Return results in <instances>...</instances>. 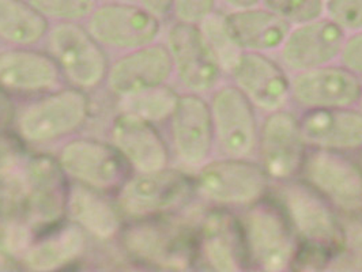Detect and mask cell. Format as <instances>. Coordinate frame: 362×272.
<instances>
[{
	"label": "cell",
	"mask_w": 362,
	"mask_h": 272,
	"mask_svg": "<svg viewBox=\"0 0 362 272\" xmlns=\"http://www.w3.org/2000/svg\"><path fill=\"white\" fill-rule=\"evenodd\" d=\"M241 229L245 249L262 271H286L293 266L296 240L288 218L279 210L257 201L243 215Z\"/></svg>",
	"instance_id": "obj_1"
},
{
	"label": "cell",
	"mask_w": 362,
	"mask_h": 272,
	"mask_svg": "<svg viewBox=\"0 0 362 272\" xmlns=\"http://www.w3.org/2000/svg\"><path fill=\"white\" fill-rule=\"evenodd\" d=\"M269 179L262 165L226 157L202 165L197 185L204 199L218 206L250 207L264 196Z\"/></svg>",
	"instance_id": "obj_2"
},
{
	"label": "cell",
	"mask_w": 362,
	"mask_h": 272,
	"mask_svg": "<svg viewBox=\"0 0 362 272\" xmlns=\"http://www.w3.org/2000/svg\"><path fill=\"white\" fill-rule=\"evenodd\" d=\"M305 184L339 211L362 213V170L342 153L316 150L305 157L301 167Z\"/></svg>",
	"instance_id": "obj_3"
},
{
	"label": "cell",
	"mask_w": 362,
	"mask_h": 272,
	"mask_svg": "<svg viewBox=\"0 0 362 272\" xmlns=\"http://www.w3.org/2000/svg\"><path fill=\"white\" fill-rule=\"evenodd\" d=\"M279 196L293 230L309 245L326 252L344 245V229L331 204L308 184L286 182Z\"/></svg>",
	"instance_id": "obj_4"
},
{
	"label": "cell",
	"mask_w": 362,
	"mask_h": 272,
	"mask_svg": "<svg viewBox=\"0 0 362 272\" xmlns=\"http://www.w3.org/2000/svg\"><path fill=\"white\" fill-rule=\"evenodd\" d=\"M166 48L173 70L187 90L202 94L217 88L223 67L198 25L185 22L173 25L168 33Z\"/></svg>",
	"instance_id": "obj_5"
},
{
	"label": "cell",
	"mask_w": 362,
	"mask_h": 272,
	"mask_svg": "<svg viewBox=\"0 0 362 272\" xmlns=\"http://www.w3.org/2000/svg\"><path fill=\"white\" fill-rule=\"evenodd\" d=\"M260 165L272 180L288 182L301 172L307 157L300 120L288 110L270 112L259 128Z\"/></svg>",
	"instance_id": "obj_6"
},
{
	"label": "cell",
	"mask_w": 362,
	"mask_h": 272,
	"mask_svg": "<svg viewBox=\"0 0 362 272\" xmlns=\"http://www.w3.org/2000/svg\"><path fill=\"white\" fill-rule=\"evenodd\" d=\"M214 135L226 157L248 158L257 148L259 124L254 104L235 85L216 90L211 104Z\"/></svg>",
	"instance_id": "obj_7"
},
{
	"label": "cell",
	"mask_w": 362,
	"mask_h": 272,
	"mask_svg": "<svg viewBox=\"0 0 362 272\" xmlns=\"http://www.w3.org/2000/svg\"><path fill=\"white\" fill-rule=\"evenodd\" d=\"M358 75L338 66H325L296 73L290 79V98L301 108H351L361 95Z\"/></svg>",
	"instance_id": "obj_8"
},
{
	"label": "cell",
	"mask_w": 362,
	"mask_h": 272,
	"mask_svg": "<svg viewBox=\"0 0 362 272\" xmlns=\"http://www.w3.org/2000/svg\"><path fill=\"white\" fill-rule=\"evenodd\" d=\"M344 38V29L331 19H315L290 29L279 56L294 73L325 67L339 59Z\"/></svg>",
	"instance_id": "obj_9"
},
{
	"label": "cell",
	"mask_w": 362,
	"mask_h": 272,
	"mask_svg": "<svg viewBox=\"0 0 362 272\" xmlns=\"http://www.w3.org/2000/svg\"><path fill=\"white\" fill-rule=\"evenodd\" d=\"M228 71L233 85L247 95L255 108L270 113L284 109L289 101V76L266 54L241 52Z\"/></svg>",
	"instance_id": "obj_10"
},
{
	"label": "cell",
	"mask_w": 362,
	"mask_h": 272,
	"mask_svg": "<svg viewBox=\"0 0 362 272\" xmlns=\"http://www.w3.org/2000/svg\"><path fill=\"white\" fill-rule=\"evenodd\" d=\"M93 38L119 48H142L160 33L158 17L132 4H107L97 8L89 22Z\"/></svg>",
	"instance_id": "obj_11"
},
{
	"label": "cell",
	"mask_w": 362,
	"mask_h": 272,
	"mask_svg": "<svg viewBox=\"0 0 362 272\" xmlns=\"http://www.w3.org/2000/svg\"><path fill=\"white\" fill-rule=\"evenodd\" d=\"M172 136L177 155L189 166L209 161L216 142L210 105L199 94L179 97L172 113Z\"/></svg>",
	"instance_id": "obj_12"
},
{
	"label": "cell",
	"mask_w": 362,
	"mask_h": 272,
	"mask_svg": "<svg viewBox=\"0 0 362 272\" xmlns=\"http://www.w3.org/2000/svg\"><path fill=\"white\" fill-rule=\"evenodd\" d=\"M88 114V100L76 90L60 91L28 109L21 119V132L32 142L59 138L79 127Z\"/></svg>",
	"instance_id": "obj_13"
},
{
	"label": "cell",
	"mask_w": 362,
	"mask_h": 272,
	"mask_svg": "<svg viewBox=\"0 0 362 272\" xmlns=\"http://www.w3.org/2000/svg\"><path fill=\"white\" fill-rule=\"evenodd\" d=\"M189 180L176 170L166 167L156 172H145L124 187L120 201L131 215H148L163 213L179 206L189 195Z\"/></svg>",
	"instance_id": "obj_14"
},
{
	"label": "cell",
	"mask_w": 362,
	"mask_h": 272,
	"mask_svg": "<svg viewBox=\"0 0 362 272\" xmlns=\"http://www.w3.org/2000/svg\"><path fill=\"white\" fill-rule=\"evenodd\" d=\"M60 169L54 160L38 157L22 172L25 182L22 210L30 225H49L62 217L66 207V187Z\"/></svg>",
	"instance_id": "obj_15"
},
{
	"label": "cell",
	"mask_w": 362,
	"mask_h": 272,
	"mask_svg": "<svg viewBox=\"0 0 362 272\" xmlns=\"http://www.w3.org/2000/svg\"><path fill=\"white\" fill-rule=\"evenodd\" d=\"M51 49L70 79L79 86L97 85L105 73V56L81 26L64 23L51 35Z\"/></svg>",
	"instance_id": "obj_16"
},
{
	"label": "cell",
	"mask_w": 362,
	"mask_h": 272,
	"mask_svg": "<svg viewBox=\"0 0 362 272\" xmlns=\"http://www.w3.org/2000/svg\"><path fill=\"white\" fill-rule=\"evenodd\" d=\"M300 127L307 146L316 150L346 153L362 147V113L356 109L308 110Z\"/></svg>",
	"instance_id": "obj_17"
},
{
	"label": "cell",
	"mask_w": 362,
	"mask_h": 272,
	"mask_svg": "<svg viewBox=\"0 0 362 272\" xmlns=\"http://www.w3.org/2000/svg\"><path fill=\"white\" fill-rule=\"evenodd\" d=\"M226 35L241 52L279 51L291 25L269 8H241L222 18Z\"/></svg>",
	"instance_id": "obj_18"
},
{
	"label": "cell",
	"mask_w": 362,
	"mask_h": 272,
	"mask_svg": "<svg viewBox=\"0 0 362 272\" xmlns=\"http://www.w3.org/2000/svg\"><path fill=\"white\" fill-rule=\"evenodd\" d=\"M173 73L166 47L146 45L117 61L109 73L110 89L119 95H135L163 86Z\"/></svg>",
	"instance_id": "obj_19"
},
{
	"label": "cell",
	"mask_w": 362,
	"mask_h": 272,
	"mask_svg": "<svg viewBox=\"0 0 362 272\" xmlns=\"http://www.w3.org/2000/svg\"><path fill=\"white\" fill-rule=\"evenodd\" d=\"M112 135L115 145L142 173L166 167V146L148 122L126 113L116 119Z\"/></svg>",
	"instance_id": "obj_20"
},
{
	"label": "cell",
	"mask_w": 362,
	"mask_h": 272,
	"mask_svg": "<svg viewBox=\"0 0 362 272\" xmlns=\"http://www.w3.org/2000/svg\"><path fill=\"white\" fill-rule=\"evenodd\" d=\"M62 169L94 188H109L119 182L122 165L108 146L93 141H75L60 157Z\"/></svg>",
	"instance_id": "obj_21"
},
{
	"label": "cell",
	"mask_w": 362,
	"mask_h": 272,
	"mask_svg": "<svg viewBox=\"0 0 362 272\" xmlns=\"http://www.w3.org/2000/svg\"><path fill=\"white\" fill-rule=\"evenodd\" d=\"M57 81L54 61L36 52L16 51L0 54V85L14 90H44Z\"/></svg>",
	"instance_id": "obj_22"
},
{
	"label": "cell",
	"mask_w": 362,
	"mask_h": 272,
	"mask_svg": "<svg viewBox=\"0 0 362 272\" xmlns=\"http://www.w3.org/2000/svg\"><path fill=\"white\" fill-rule=\"evenodd\" d=\"M83 247L82 230L67 226L35 245L26 254V264L33 271H54L79 256Z\"/></svg>",
	"instance_id": "obj_23"
},
{
	"label": "cell",
	"mask_w": 362,
	"mask_h": 272,
	"mask_svg": "<svg viewBox=\"0 0 362 272\" xmlns=\"http://www.w3.org/2000/svg\"><path fill=\"white\" fill-rule=\"evenodd\" d=\"M175 233L153 225H141L131 229L124 242L131 254L161 266H184V259L179 254Z\"/></svg>",
	"instance_id": "obj_24"
},
{
	"label": "cell",
	"mask_w": 362,
	"mask_h": 272,
	"mask_svg": "<svg viewBox=\"0 0 362 272\" xmlns=\"http://www.w3.org/2000/svg\"><path fill=\"white\" fill-rule=\"evenodd\" d=\"M70 210L75 220L94 236L109 238L119 229L120 222L112 204L88 188L78 187L74 189Z\"/></svg>",
	"instance_id": "obj_25"
},
{
	"label": "cell",
	"mask_w": 362,
	"mask_h": 272,
	"mask_svg": "<svg viewBox=\"0 0 362 272\" xmlns=\"http://www.w3.org/2000/svg\"><path fill=\"white\" fill-rule=\"evenodd\" d=\"M45 17L26 0H0V36L17 44H32L44 36Z\"/></svg>",
	"instance_id": "obj_26"
},
{
	"label": "cell",
	"mask_w": 362,
	"mask_h": 272,
	"mask_svg": "<svg viewBox=\"0 0 362 272\" xmlns=\"http://www.w3.org/2000/svg\"><path fill=\"white\" fill-rule=\"evenodd\" d=\"M229 222L219 217L209 218L204 226L202 252L207 264L219 272L241 270V257L237 254L233 232Z\"/></svg>",
	"instance_id": "obj_27"
},
{
	"label": "cell",
	"mask_w": 362,
	"mask_h": 272,
	"mask_svg": "<svg viewBox=\"0 0 362 272\" xmlns=\"http://www.w3.org/2000/svg\"><path fill=\"white\" fill-rule=\"evenodd\" d=\"M124 108L146 122H161L172 116L177 105L179 95L165 86L126 97Z\"/></svg>",
	"instance_id": "obj_28"
},
{
	"label": "cell",
	"mask_w": 362,
	"mask_h": 272,
	"mask_svg": "<svg viewBox=\"0 0 362 272\" xmlns=\"http://www.w3.org/2000/svg\"><path fill=\"white\" fill-rule=\"evenodd\" d=\"M272 13L288 20L290 25H301L322 18L326 13L323 0H262Z\"/></svg>",
	"instance_id": "obj_29"
},
{
	"label": "cell",
	"mask_w": 362,
	"mask_h": 272,
	"mask_svg": "<svg viewBox=\"0 0 362 272\" xmlns=\"http://www.w3.org/2000/svg\"><path fill=\"white\" fill-rule=\"evenodd\" d=\"M44 17L81 19L90 16L95 7V0H28Z\"/></svg>",
	"instance_id": "obj_30"
},
{
	"label": "cell",
	"mask_w": 362,
	"mask_h": 272,
	"mask_svg": "<svg viewBox=\"0 0 362 272\" xmlns=\"http://www.w3.org/2000/svg\"><path fill=\"white\" fill-rule=\"evenodd\" d=\"M30 229L11 217H0V254L17 256L30 245Z\"/></svg>",
	"instance_id": "obj_31"
},
{
	"label": "cell",
	"mask_w": 362,
	"mask_h": 272,
	"mask_svg": "<svg viewBox=\"0 0 362 272\" xmlns=\"http://www.w3.org/2000/svg\"><path fill=\"white\" fill-rule=\"evenodd\" d=\"M328 18L349 32L362 30V0H327Z\"/></svg>",
	"instance_id": "obj_32"
},
{
	"label": "cell",
	"mask_w": 362,
	"mask_h": 272,
	"mask_svg": "<svg viewBox=\"0 0 362 272\" xmlns=\"http://www.w3.org/2000/svg\"><path fill=\"white\" fill-rule=\"evenodd\" d=\"M203 33L207 37L211 48L218 56L223 71H228L230 66L233 64L237 56L241 54V51L232 42V40L226 35L222 20L213 22L210 18L204 20V29Z\"/></svg>",
	"instance_id": "obj_33"
},
{
	"label": "cell",
	"mask_w": 362,
	"mask_h": 272,
	"mask_svg": "<svg viewBox=\"0 0 362 272\" xmlns=\"http://www.w3.org/2000/svg\"><path fill=\"white\" fill-rule=\"evenodd\" d=\"M25 199L23 175H7L0 179V217H11L22 210Z\"/></svg>",
	"instance_id": "obj_34"
},
{
	"label": "cell",
	"mask_w": 362,
	"mask_h": 272,
	"mask_svg": "<svg viewBox=\"0 0 362 272\" xmlns=\"http://www.w3.org/2000/svg\"><path fill=\"white\" fill-rule=\"evenodd\" d=\"M217 0H173V10L179 22L199 25L211 17Z\"/></svg>",
	"instance_id": "obj_35"
},
{
	"label": "cell",
	"mask_w": 362,
	"mask_h": 272,
	"mask_svg": "<svg viewBox=\"0 0 362 272\" xmlns=\"http://www.w3.org/2000/svg\"><path fill=\"white\" fill-rule=\"evenodd\" d=\"M342 66L358 76L362 75V30L354 32L344 38L342 52L339 56Z\"/></svg>",
	"instance_id": "obj_36"
},
{
	"label": "cell",
	"mask_w": 362,
	"mask_h": 272,
	"mask_svg": "<svg viewBox=\"0 0 362 272\" xmlns=\"http://www.w3.org/2000/svg\"><path fill=\"white\" fill-rule=\"evenodd\" d=\"M344 245L346 256L362 270V223L350 222L344 230Z\"/></svg>",
	"instance_id": "obj_37"
},
{
	"label": "cell",
	"mask_w": 362,
	"mask_h": 272,
	"mask_svg": "<svg viewBox=\"0 0 362 272\" xmlns=\"http://www.w3.org/2000/svg\"><path fill=\"white\" fill-rule=\"evenodd\" d=\"M21 150L16 139L0 135V179L7 176L18 162Z\"/></svg>",
	"instance_id": "obj_38"
},
{
	"label": "cell",
	"mask_w": 362,
	"mask_h": 272,
	"mask_svg": "<svg viewBox=\"0 0 362 272\" xmlns=\"http://www.w3.org/2000/svg\"><path fill=\"white\" fill-rule=\"evenodd\" d=\"M141 3L142 7L157 17H163L173 10V0H141Z\"/></svg>",
	"instance_id": "obj_39"
},
{
	"label": "cell",
	"mask_w": 362,
	"mask_h": 272,
	"mask_svg": "<svg viewBox=\"0 0 362 272\" xmlns=\"http://www.w3.org/2000/svg\"><path fill=\"white\" fill-rule=\"evenodd\" d=\"M14 116V108L10 98L0 89V129L6 127Z\"/></svg>",
	"instance_id": "obj_40"
},
{
	"label": "cell",
	"mask_w": 362,
	"mask_h": 272,
	"mask_svg": "<svg viewBox=\"0 0 362 272\" xmlns=\"http://www.w3.org/2000/svg\"><path fill=\"white\" fill-rule=\"evenodd\" d=\"M226 4L233 7L235 10H241V8H251L259 4L260 0H223Z\"/></svg>",
	"instance_id": "obj_41"
},
{
	"label": "cell",
	"mask_w": 362,
	"mask_h": 272,
	"mask_svg": "<svg viewBox=\"0 0 362 272\" xmlns=\"http://www.w3.org/2000/svg\"><path fill=\"white\" fill-rule=\"evenodd\" d=\"M357 104H358V110L362 113V91L361 95H360V100H358V102H357Z\"/></svg>",
	"instance_id": "obj_42"
},
{
	"label": "cell",
	"mask_w": 362,
	"mask_h": 272,
	"mask_svg": "<svg viewBox=\"0 0 362 272\" xmlns=\"http://www.w3.org/2000/svg\"><path fill=\"white\" fill-rule=\"evenodd\" d=\"M360 150H361V154H360V163H358V165H360V167H361L362 170V147L360 148Z\"/></svg>",
	"instance_id": "obj_43"
}]
</instances>
